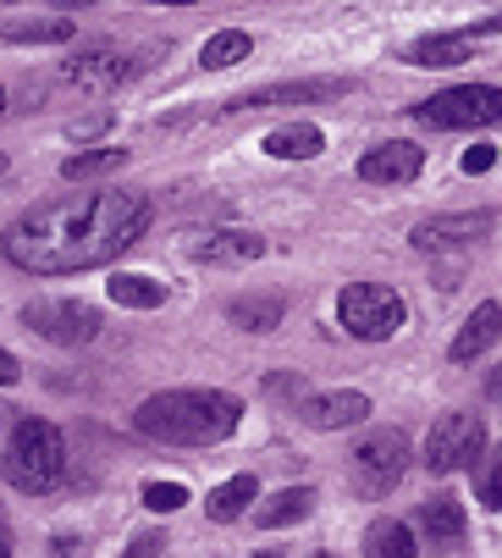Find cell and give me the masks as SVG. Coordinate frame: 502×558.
I'll use <instances>...</instances> for the list:
<instances>
[{"label": "cell", "instance_id": "obj_31", "mask_svg": "<svg viewBox=\"0 0 502 558\" xmlns=\"http://www.w3.org/2000/svg\"><path fill=\"white\" fill-rule=\"evenodd\" d=\"M160 553H166V536H160V531H144V536H138V542H133L122 558H160Z\"/></svg>", "mask_w": 502, "mask_h": 558}, {"label": "cell", "instance_id": "obj_8", "mask_svg": "<svg viewBox=\"0 0 502 558\" xmlns=\"http://www.w3.org/2000/svg\"><path fill=\"white\" fill-rule=\"evenodd\" d=\"M480 448H486L480 415H442V421L431 426V437H426V470H431V475H453V470L475 464Z\"/></svg>", "mask_w": 502, "mask_h": 558}, {"label": "cell", "instance_id": "obj_3", "mask_svg": "<svg viewBox=\"0 0 502 558\" xmlns=\"http://www.w3.org/2000/svg\"><path fill=\"white\" fill-rule=\"evenodd\" d=\"M0 470H7V482L17 487V493H28V498H39V493H56L61 482H66V437H61V426H50V421H17V432H12V442H7V459H0Z\"/></svg>", "mask_w": 502, "mask_h": 558}, {"label": "cell", "instance_id": "obj_14", "mask_svg": "<svg viewBox=\"0 0 502 558\" xmlns=\"http://www.w3.org/2000/svg\"><path fill=\"white\" fill-rule=\"evenodd\" d=\"M188 255H194V260H210V266H248V260L266 255V238H260V232H237V227L188 232Z\"/></svg>", "mask_w": 502, "mask_h": 558}, {"label": "cell", "instance_id": "obj_40", "mask_svg": "<svg viewBox=\"0 0 502 558\" xmlns=\"http://www.w3.org/2000/svg\"><path fill=\"white\" fill-rule=\"evenodd\" d=\"M0 415H7V410H0Z\"/></svg>", "mask_w": 502, "mask_h": 558}, {"label": "cell", "instance_id": "obj_34", "mask_svg": "<svg viewBox=\"0 0 502 558\" xmlns=\"http://www.w3.org/2000/svg\"><path fill=\"white\" fill-rule=\"evenodd\" d=\"M0 558H12V542H7V525H0Z\"/></svg>", "mask_w": 502, "mask_h": 558}, {"label": "cell", "instance_id": "obj_29", "mask_svg": "<svg viewBox=\"0 0 502 558\" xmlns=\"http://www.w3.org/2000/svg\"><path fill=\"white\" fill-rule=\"evenodd\" d=\"M480 504L502 514V453H497V459H491V470L480 475Z\"/></svg>", "mask_w": 502, "mask_h": 558}, {"label": "cell", "instance_id": "obj_22", "mask_svg": "<svg viewBox=\"0 0 502 558\" xmlns=\"http://www.w3.org/2000/svg\"><path fill=\"white\" fill-rule=\"evenodd\" d=\"M127 167V149H77L61 161V178L66 183H95V178H111Z\"/></svg>", "mask_w": 502, "mask_h": 558}, {"label": "cell", "instance_id": "obj_25", "mask_svg": "<svg viewBox=\"0 0 502 558\" xmlns=\"http://www.w3.org/2000/svg\"><path fill=\"white\" fill-rule=\"evenodd\" d=\"M248 504H255V475H232V482H221V487H210V504H205V514L216 520V525H232Z\"/></svg>", "mask_w": 502, "mask_h": 558}, {"label": "cell", "instance_id": "obj_16", "mask_svg": "<svg viewBox=\"0 0 502 558\" xmlns=\"http://www.w3.org/2000/svg\"><path fill=\"white\" fill-rule=\"evenodd\" d=\"M282 315H287V299L282 293H243V299L226 304V322L237 332H277Z\"/></svg>", "mask_w": 502, "mask_h": 558}, {"label": "cell", "instance_id": "obj_10", "mask_svg": "<svg viewBox=\"0 0 502 558\" xmlns=\"http://www.w3.org/2000/svg\"><path fill=\"white\" fill-rule=\"evenodd\" d=\"M370 415V398L354 392V387H338V392H304L298 398V421L309 432H343V426H359Z\"/></svg>", "mask_w": 502, "mask_h": 558}, {"label": "cell", "instance_id": "obj_9", "mask_svg": "<svg viewBox=\"0 0 502 558\" xmlns=\"http://www.w3.org/2000/svg\"><path fill=\"white\" fill-rule=\"evenodd\" d=\"M127 72H133V66H127V56H122L117 45H89V50H77V56L61 66V84H72V89H83V95H106V89L122 84Z\"/></svg>", "mask_w": 502, "mask_h": 558}, {"label": "cell", "instance_id": "obj_6", "mask_svg": "<svg viewBox=\"0 0 502 558\" xmlns=\"http://www.w3.org/2000/svg\"><path fill=\"white\" fill-rule=\"evenodd\" d=\"M403 470H408V437L397 426H381L354 448V487L365 498H387L403 482Z\"/></svg>", "mask_w": 502, "mask_h": 558}, {"label": "cell", "instance_id": "obj_7", "mask_svg": "<svg viewBox=\"0 0 502 558\" xmlns=\"http://www.w3.org/2000/svg\"><path fill=\"white\" fill-rule=\"evenodd\" d=\"M23 327L39 332L45 343L77 349V343H95L100 338V310L95 304H77V299H34L23 310Z\"/></svg>", "mask_w": 502, "mask_h": 558}, {"label": "cell", "instance_id": "obj_38", "mask_svg": "<svg viewBox=\"0 0 502 558\" xmlns=\"http://www.w3.org/2000/svg\"><path fill=\"white\" fill-rule=\"evenodd\" d=\"M0 111H7V89H0Z\"/></svg>", "mask_w": 502, "mask_h": 558}, {"label": "cell", "instance_id": "obj_13", "mask_svg": "<svg viewBox=\"0 0 502 558\" xmlns=\"http://www.w3.org/2000/svg\"><path fill=\"white\" fill-rule=\"evenodd\" d=\"M420 172H426V149L408 144V138H387V144L359 155V178L365 183H414Z\"/></svg>", "mask_w": 502, "mask_h": 558}, {"label": "cell", "instance_id": "obj_19", "mask_svg": "<svg viewBox=\"0 0 502 558\" xmlns=\"http://www.w3.org/2000/svg\"><path fill=\"white\" fill-rule=\"evenodd\" d=\"M365 558H420V542L403 520H370L365 525Z\"/></svg>", "mask_w": 502, "mask_h": 558}, {"label": "cell", "instance_id": "obj_33", "mask_svg": "<svg viewBox=\"0 0 502 558\" xmlns=\"http://www.w3.org/2000/svg\"><path fill=\"white\" fill-rule=\"evenodd\" d=\"M486 398H491V404H502V365L486 376Z\"/></svg>", "mask_w": 502, "mask_h": 558}, {"label": "cell", "instance_id": "obj_36", "mask_svg": "<svg viewBox=\"0 0 502 558\" xmlns=\"http://www.w3.org/2000/svg\"><path fill=\"white\" fill-rule=\"evenodd\" d=\"M0 178H7V149H0Z\"/></svg>", "mask_w": 502, "mask_h": 558}, {"label": "cell", "instance_id": "obj_24", "mask_svg": "<svg viewBox=\"0 0 502 558\" xmlns=\"http://www.w3.org/2000/svg\"><path fill=\"white\" fill-rule=\"evenodd\" d=\"M12 45H66L72 39V17H12L0 23Z\"/></svg>", "mask_w": 502, "mask_h": 558}, {"label": "cell", "instance_id": "obj_4", "mask_svg": "<svg viewBox=\"0 0 502 558\" xmlns=\"http://www.w3.org/2000/svg\"><path fill=\"white\" fill-rule=\"evenodd\" d=\"M338 315H343V327L359 338V343H387L397 327H403V293L387 288V282H348L343 299H338Z\"/></svg>", "mask_w": 502, "mask_h": 558}, {"label": "cell", "instance_id": "obj_28", "mask_svg": "<svg viewBox=\"0 0 502 558\" xmlns=\"http://www.w3.org/2000/svg\"><path fill=\"white\" fill-rule=\"evenodd\" d=\"M106 128H111V111H89V117H77V122L66 128V138H72V144H89V138H100Z\"/></svg>", "mask_w": 502, "mask_h": 558}, {"label": "cell", "instance_id": "obj_35", "mask_svg": "<svg viewBox=\"0 0 502 558\" xmlns=\"http://www.w3.org/2000/svg\"><path fill=\"white\" fill-rule=\"evenodd\" d=\"M155 7H194V0H155Z\"/></svg>", "mask_w": 502, "mask_h": 558}, {"label": "cell", "instance_id": "obj_17", "mask_svg": "<svg viewBox=\"0 0 502 558\" xmlns=\"http://www.w3.org/2000/svg\"><path fill=\"white\" fill-rule=\"evenodd\" d=\"M420 531H426V542L431 547H458L464 542V531H469V520H464V504L458 498H431V504H420Z\"/></svg>", "mask_w": 502, "mask_h": 558}, {"label": "cell", "instance_id": "obj_27", "mask_svg": "<svg viewBox=\"0 0 502 558\" xmlns=\"http://www.w3.org/2000/svg\"><path fill=\"white\" fill-rule=\"evenodd\" d=\"M188 504V487L183 482H149L144 487V509H155V514H177Z\"/></svg>", "mask_w": 502, "mask_h": 558}, {"label": "cell", "instance_id": "obj_18", "mask_svg": "<svg viewBox=\"0 0 502 558\" xmlns=\"http://www.w3.org/2000/svg\"><path fill=\"white\" fill-rule=\"evenodd\" d=\"M320 149H326V133L315 122H287L266 138V155H277V161H315Z\"/></svg>", "mask_w": 502, "mask_h": 558}, {"label": "cell", "instance_id": "obj_23", "mask_svg": "<svg viewBox=\"0 0 502 558\" xmlns=\"http://www.w3.org/2000/svg\"><path fill=\"white\" fill-rule=\"evenodd\" d=\"M309 509H315V487H282L277 498H266V504L255 509V525L277 531V525H293V520H304Z\"/></svg>", "mask_w": 502, "mask_h": 558}, {"label": "cell", "instance_id": "obj_26", "mask_svg": "<svg viewBox=\"0 0 502 558\" xmlns=\"http://www.w3.org/2000/svg\"><path fill=\"white\" fill-rule=\"evenodd\" d=\"M248 56H255V39H248L243 28H221V34H210V39H205L199 66L221 72V66H237V61H248Z\"/></svg>", "mask_w": 502, "mask_h": 558}, {"label": "cell", "instance_id": "obj_39", "mask_svg": "<svg viewBox=\"0 0 502 558\" xmlns=\"http://www.w3.org/2000/svg\"><path fill=\"white\" fill-rule=\"evenodd\" d=\"M7 7H12V0H7Z\"/></svg>", "mask_w": 502, "mask_h": 558}, {"label": "cell", "instance_id": "obj_32", "mask_svg": "<svg viewBox=\"0 0 502 558\" xmlns=\"http://www.w3.org/2000/svg\"><path fill=\"white\" fill-rule=\"evenodd\" d=\"M23 381V365H17V354L12 349H0V387H17Z\"/></svg>", "mask_w": 502, "mask_h": 558}, {"label": "cell", "instance_id": "obj_1", "mask_svg": "<svg viewBox=\"0 0 502 558\" xmlns=\"http://www.w3.org/2000/svg\"><path fill=\"white\" fill-rule=\"evenodd\" d=\"M155 205L149 194H61L45 205H28L7 232H0V250L7 260L28 277H72L117 260L122 250H133L149 232Z\"/></svg>", "mask_w": 502, "mask_h": 558}, {"label": "cell", "instance_id": "obj_15", "mask_svg": "<svg viewBox=\"0 0 502 558\" xmlns=\"http://www.w3.org/2000/svg\"><path fill=\"white\" fill-rule=\"evenodd\" d=\"M497 338H502V304H497V299H486V304H475V315L458 327V338H453V349H448V354H453L458 365H469V360H475V354H486Z\"/></svg>", "mask_w": 502, "mask_h": 558}, {"label": "cell", "instance_id": "obj_11", "mask_svg": "<svg viewBox=\"0 0 502 558\" xmlns=\"http://www.w3.org/2000/svg\"><path fill=\"white\" fill-rule=\"evenodd\" d=\"M497 227V210H453V216H431L414 227V244L420 250H464Z\"/></svg>", "mask_w": 502, "mask_h": 558}, {"label": "cell", "instance_id": "obj_5", "mask_svg": "<svg viewBox=\"0 0 502 558\" xmlns=\"http://www.w3.org/2000/svg\"><path fill=\"white\" fill-rule=\"evenodd\" d=\"M414 117L426 128H497L502 122V89L497 84H458V89L420 100Z\"/></svg>", "mask_w": 502, "mask_h": 558}, {"label": "cell", "instance_id": "obj_2", "mask_svg": "<svg viewBox=\"0 0 502 558\" xmlns=\"http://www.w3.org/2000/svg\"><path fill=\"white\" fill-rule=\"evenodd\" d=\"M243 421V404L232 392L216 387H172V392H149L133 426L149 442H172V448H216L221 437H232Z\"/></svg>", "mask_w": 502, "mask_h": 558}, {"label": "cell", "instance_id": "obj_21", "mask_svg": "<svg viewBox=\"0 0 502 558\" xmlns=\"http://www.w3.org/2000/svg\"><path fill=\"white\" fill-rule=\"evenodd\" d=\"M106 293H111V304H122V310H160V304H166V282H155V277H144V271H117V277L106 282Z\"/></svg>", "mask_w": 502, "mask_h": 558}, {"label": "cell", "instance_id": "obj_12", "mask_svg": "<svg viewBox=\"0 0 502 558\" xmlns=\"http://www.w3.org/2000/svg\"><path fill=\"white\" fill-rule=\"evenodd\" d=\"M348 84L343 77H304V84H271V89H248L226 100V111H266V106H309V100H343Z\"/></svg>", "mask_w": 502, "mask_h": 558}, {"label": "cell", "instance_id": "obj_20", "mask_svg": "<svg viewBox=\"0 0 502 558\" xmlns=\"http://www.w3.org/2000/svg\"><path fill=\"white\" fill-rule=\"evenodd\" d=\"M469 34H426V39H414L408 45V66H458L469 61Z\"/></svg>", "mask_w": 502, "mask_h": 558}, {"label": "cell", "instance_id": "obj_37", "mask_svg": "<svg viewBox=\"0 0 502 558\" xmlns=\"http://www.w3.org/2000/svg\"><path fill=\"white\" fill-rule=\"evenodd\" d=\"M309 558H338V553H309Z\"/></svg>", "mask_w": 502, "mask_h": 558}, {"label": "cell", "instance_id": "obj_30", "mask_svg": "<svg viewBox=\"0 0 502 558\" xmlns=\"http://www.w3.org/2000/svg\"><path fill=\"white\" fill-rule=\"evenodd\" d=\"M458 167H464L469 178H480V172L497 167V149H491V144H475V149H464V161H458Z\"/></svg>", "mask_w": 502, "mask_h": 558}]
</instances>
